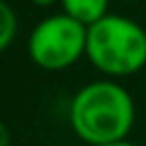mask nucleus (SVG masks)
Returning a JSON list of instances; mask_svg holds the SVG:
<instances>
[{
	"mask_svg": "<svg viewBox=\"0 0 146 146\" xmlns=\"http://www.w3.org/2000/svg\"><path fill=\"white\" fill-rule=\"evenodd\" d=\"M84 57L103 78H130L146 66V30L130 16L107 14L87 27Z\"/></svg>",
	"mask_w": 146,
	"mask_h": 146,
	"instance_id": "f03ea898",
	"label": "nucleus"
},
{
	"mask_svg": "<svg viewBox=\"0 0 146 146\" xmlns=\"http://www.w3.org/2000/svg\"><path fill=\"white\" fill-rule=\"evenodd\" d=\"M32 5H36V7H50V5H55V2H59V0H30Z\"/></svg>",
	"mask_w": 146,
	"mask_h": 146,
	"instance_id": "0eeeda50",
	"label": "nucleus"
},
{
	"mask_svg": "<svg viewBox=\"0 0 146 146\" xmlns=\"http://www.w3.org/2000/svg\"><path fill=\"white\" fill-rule=\"evenodd\" d=\"M62 14L82 23L84 27L94 25L103 16L110 14V0H59Z\"/></svg>",
	"mask_w": 146,
	"mask_h": 146,
	"instance_id": "20e7f679",
	"label": "nucleus"
},
{
	"mask_svg": "<svg viewBox=\"0 0 146 146\" xmlns=\"http://www.w3.org/2000/svg\"><path fill=\"white\" fill-rule=\"evenodd\" d=\"M107 146H137V144L130 141V139H125V141H116V144H107Z\"/></svg>",
	"mask_w": 146,
	"mask_h": 146,
	"instance_id": "6e6552de",
	"label": "nucleus"
},
{
	"mask_svg": "<svg viewBox=\"0 0 146 146\" xmlns=\"http://www.w3.org/2000/svg\"><path fill=\"white\" fill-rule=\"evenodd\" d=\"M87 27L66 14H52L41 18L27 39V55L34 66L57 73L66 71L84 57Z\"/></svg>",
	"mask_w": 146,
	"mask_h": 146,
	"instance_id": "7ed1b4c3",
	"label": "nucleus"
},
{
	"mask_svg": "<svg viewBox=\"0 0 146 146\" xmlns=\"http://www.w3.org/2000/svg\"><path fill=\"white\" fill-rule=\"evenodd\" d=\"M137 107L132 94L119 80H91L80 87L68 103L73 135L87 146L125 141L135 125Z\"/></svg>",
	"mask_w": 146,
	"mask_h": 146,
	"instance_id": "f257e3e1",
	"label": "nucleus"
},
{
	"mask_svg": "<svg viewBox=\"0 0 146 146\" xmlns=\"http://www.w3.org/2000/svg\"><path fill=\"white\" fill-rule=\"evenodd\" d=\"M121 2H137V0H121Z\"/></svg>",
	"mask_w": 146,
	"mask_h": 146,
	"instance_id": "1a4fd4ad",
	"label": "nucleus"
},
{
	"mask_svg": "<svg viewBox=\"0 0 146 146\" xmlns=\"http://www.w3.org/2000/svg\"><path fill=\"white\" fill-rule=\"evenodd\" d=\"M0 146H11V130L2 119H0Z\"/></svg>",
	"mask_w": 146,
	"mask_h": 146,
	"instance_id": "423d86ee",
	"label": "nucleus"
},
{
	"mask_svg": "<svg viewBox=\"0 0 146 146\" xmlns=\"http://www.w3.org/2000/svg\"><path fill=\"white\" fill-rule=\"evenodd\" d=\"M18 34V16L14 7L5 0H0V52H5Z\"/></svg>",
	"mask_w": 146,
	"mask_h": 146,
	"instance_id": "39448f33",
	"label": "nucleus"
}]
</instances>
